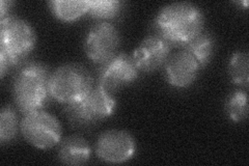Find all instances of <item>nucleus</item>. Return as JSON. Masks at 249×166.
I'll use <instances>...</instances> for the list:
<instances>
[{
  "label": "nucleus",
  "instance_id": "1",
  "mask_svg": "<svg viewBox=\"0 0 249 166\" xmlns=\"http://www.w3.org/2000/svg\"><path fill=\"white\" fill-rule=\"evenodd\" d=\"M156 35L171 46H182L204 31L205 16L191 2H175L165 5L154 20Z\"/></svg>",
  "mask_w": 249,
  "mask_h": 166
},
{
  "label": "nucleus",
  "instance_id": "2",
  "mask_svg": "<svg viewBox=\"0 0 249 166\" xmlns=\"http://www.w3.org/2000/svg\"><path fill=\"white\" fill-rule=\"evenodd\" d=\"M50 71L41 61L23 66L13 82V98L23 114L37 111L45 107L50 97Z\"/></svg>",
  "mask_w": 249,
  "mask_h": 166
},
{
  "label": "nucleus",
  "instance_id": "3",
  "mask_svg": "<svg viewBox=\"0 0 249 166\" xmlns=\"http://www.w3.org/2000/svg\"><path fill=\"white\" fill-rule=\"evenodd\" d=\"M36 45L34 27L26 20L9 16L0 20V74L4 78L11 68L19 66Z\"/></svg>",
  "mask_w": 249,
  "mask_h": 166
},
{
  "label": "nucleus",
  "instance_id": "4",
  "mask_svg": "<svg viewBox=\"0 0 249 166\" xmlns=\"http://www.w3.org/2000/svg\"><path fill=\"white\" fill-rule=\"evenodd\" d=\"M92 90L89 71L77 62L61 65L50 75V97L60 104L70 105L82 100Z\"/></svg>",
  "mask_w": 249,
  "mask_h": 166
},
{
  "label": "nucleus",
  "instance_id": "5",
  "mask_svg": "<svg viewBox=\"0 0 249 166\" xmlns=\"http://www.w3.org/2000/svg\"><path fill=\"white\" fill-rule=\"evenodd\" d=\"M115 109L116 100L113 94L98 85L82 100L67 105L65 111L73 125L87 127L106 120Z\"/></svg>",
  "mask_w": 249,
  "mask_h": 166
},
{
  "label": "nucleus",
  "instance_id": "6",
  "mask_svg": "<svg viewBox=\"0 0 249 166\" xmlns=\"http://www.w3.org/2000/svg\"><path fill=\"white\" fill-rule=\"evenodd\" d=\"M20 132L36 148L49 149L60 142L62 128L55 116L41 109L24 114L20 123Z\"/></svg>",
  "mask_w": 249,
  "mask_h": 166
},
{
  "label": "nucleus",
  "instance_id": "7",
  "mask_svg": "<svg viewBox=\"0 0 249 166\" xmlns=\"http://www.w3.org/2000/svg\"><path fill=\"white\" fill-rule=\"evenodd\" d=\"M121 41L119 29L111 23L101 21L89 29L85 37V54L93 64L103 66L118 54Z\"/></svg>",
  "mask_w": 249,
  "mask_h": 166
},
{
  "label": "nucleus",
  "instance_id": "8",
  "mask_svg": "<svg viewBox=\"0 0 249 166\" xmlns=\"http://www.w3.org/2000/svg\"><path fill=\"white\" fill-rule=\"evenodd\" d=\"M95 149L100 160L109 164H122L135 156L137 145L128 131L112 129L101 134Z\"/></svg>",
  "mask_w": 249,
  "mask_h": 166
},
{
  "label": "nucleus",
  "instance_id": "9",
  "mask_svg": "<svg viewBox=\"0 0 249 166\" xmlns=\"http://www.w3.org/2000/svg\"><path fill=\"white\" fill-rule=\"evenodd\" d=\"M138 76L139 70L132 56L120 53L101 68L99 86L112 93L135 82Z\"/></svg>",
  "mask_w": 249,
  "mask_h": 166
},
{
  "label": "nucleus",
  "instance_id": "10",
  "mask_svg": "<svg viewBox=\"0 0 249 166\" xmlns=\"http://www.w3.org/2000/svg\"><path fill=\"white\" fill-rule=\"evenodd\" d=\"M171 46L158 35L146 37L132 54L139 72L152 73L166 64Z\"/></svg>",
  "mask_w": 249,
  "mask_h": 166
},
{
  "label": "nucleus",
  "instance_id": "11",
  "mask_svg": "<svg viewBox=\"0 0 249 166\" xmlns=\"http://www.w3.org/2000/svg\"><path fill=\"white\" fill-rule=\"evenodd\" d=\"M200 66L186 50H180L169 56L164 65L165 79L175 89H187L196 80Z\"/></svg>",
  "mask_w": 249,
  "mask_h": 166
},
{
  "label": "nucleus",
  "instance_id": "12",
  "mask_svg": "<svg viewBox=\"0 0 249 166\" xmlns=\"http://www.w3.org/2000/svg\"><path fill=\"white\" fill-rule=\"evenodd\" d=\"M91 155L89 142L79 135L68 136L60 142L58 159L66 165H83Z\"/></svg>",
  "mask_w": 249,
  "mask_h": 166
},
{
  "label": "nucleus",
  "instance_id": "13",
  "mask_svg": "<svg viewBox=\"0 0 249 166\" xmlns=\"http://www.w3.org/2000/svg\"><path fill=\"white\" fill-rule=\"evenodd\" d=\"M183 48L196 58L202 69L210 64V61L212 60L214 56L216 41L212 34L208 33V31H202L201 34L194 37L192 41L185 45Z\"/></svg>",
  "mask_w": 249,
  "mask_h": 166
},
{
  "label": "nucleus",
  "instance_id": "14",
  "mask_svg": "<svg viewBox=\"0 0 249 166\" xmlns=\"http://www.w3.org/2000/svg\"><path fill=\"white\" fill-rule=\"evenodd\" d=\"M48 5L54 17L61 22H74L88 14L90 1H68V0H53Z\"/></svg>",
  "mask_w": 249,
  "mask_h": 166
},
{
  "label": "nucleus",
  "instance_id": "15",
  "mask_svg": "<svg viewBox=\"0 0 249 166\" xmlns=\"http://www.w3.org/2000/svg\"><path fill=\"white\" fill-rule=\"evenodd\" d=\"M19 131L18 117L15 109L11 105H6L0 112V144L1 146L10 144Z\"/></svg>",
  "mask_w": 249,
  "mask_h": 166
},
{
  "label": "nucleus",
  "instance_id": "16",
  "mask_svg": "<svg viewBox=\"0 0 249 166\" xmlns=\"http://www.w3.org/2000/svg\"><path fill=\"white\" fill-rule=\"evenodd\" d=\"M124 2L119 0H93L90 1L88 14L97 20H111L118 17L123 11Z\"/></svg>",
  "mask_w": 249,
  "mask_h": 166
},
{
  "label": "nucleus",
  "instance_id": "17",
  "mask_svg": "<svg viewBox=\"0 0 249 166\" xmlns=\"http://www.w3.org/2000/svg\"><path fill=\"white\" fill-rule=\"evenodd\" d=\"M231 80L242 88L248 86V53L238 51L232 54L229 62Z\"/></svg>",
  "mask_w": 249,
  "mask_h": 166
},
{
  "label": "nucleus",
  "instance_id": "18",
  "mask_svg": "<svg viewBox=\"0 0 249 166\" xmlns=\"http://www.w3.org/2000/svg\"><path fill=\"white\" fill-rule=\"evenodd\" d=\"M225 111L232 122L240 123L248 116V100L246 92L236 91L231 93L225 102Z\"/></svg>",
  "mask_w": 249,
  "mask_h": 166
},
{
  "label": "nucleus",
  "instance_id": "19",
  "mask_svg": "<svg viewBox=\"0 0 249 166\" xmlns=\"http://www.w3.org/2000/svg\"><path fill=\"white\" fill-rule=\"evenodd\" d=\"M15 2L11 1V0H2L1 1V6H0V19H4L6 17H9V16H11L10 12L12 10V7L14 6Z\"/></svg>",
  "mask_w": 249,
  "mask_h": 166
}]
</instances>
